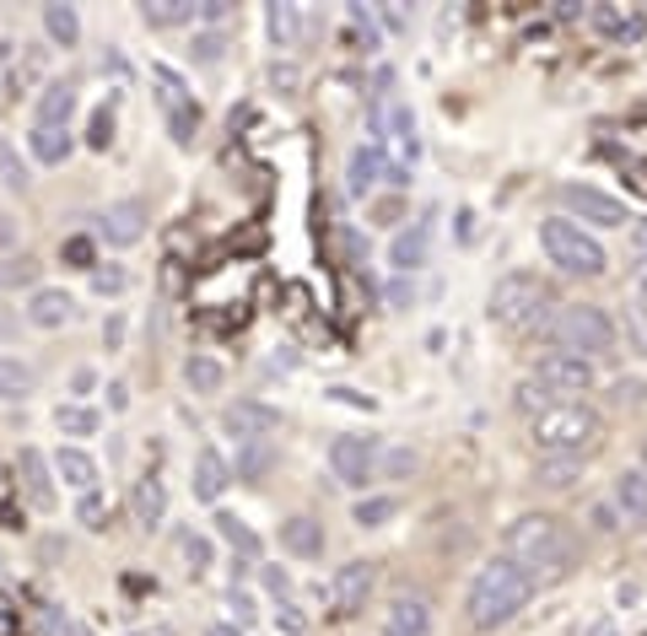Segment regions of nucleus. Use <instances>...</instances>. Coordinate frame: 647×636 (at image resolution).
<instances>
[{"instance_id": "obj_1", "label": "nucleus", "mask_w": 647, "mask_h": 636, "mask_svg": "<svg viewBox=\"0 0 647 636\" xmlns=\"http://www.w3.org/2000/svg\"><path fill=\"white\" fill-rule=\"evenodd\" d=\"M529 599H534V577H529L518 561L496 556V561H485L481 572H475L470 599H465V615H470L475 632H496V626H507Z\"/></svg>"}, {"instance_id": "obj_2", "label": "nucleus", "mask_w": 647, "mask_h": 636, "mask_svg": "<svg viewBox=\"0 0 647 636\" xmlns=\"http://www.w3.org/2000/svg\"><path fill=\"white\" fill-rule=\"evenodd\" d=\"M572 556H578V539L550 512H523L507 529V561H518L529 577H556V572L572 567Z\"/></svg>"}, {"instance_id": "obj_3", "label": "nucleus", "mask_w": 647, "mask_h": 636, "mask_svg": "<svg viewBox=\"0 0 647 636\" xmlns=\"http://www.w3.org/2000/svg\"><path fill=\"white\" fill-rule=\"evenodd\" d=\"M550 303H556V297H550V281H540L534 270H512V276H502V281L491 287L485 314H491V323L523 334V329H534V323L545 318Z\"/></svg>"}, {"instance_id": "obj_4", "label": "nucleus", "mask_w": 647, "mask_h": 636, "mask_svg": "<svg viewBox=\"0 0 647 636\" xmlns=\"http://www.w3.org/2000/svg\"><path fill=\"white\" fill-rule=\"evenodd\" d=\"M594 437H599V416L583 399H561L545 416H534V448H540V459H561V454H578L583 459V448Z\"/></svg>"}, {"instance_id": "obj_5", "label": "nucleus", "mask_w": 647, "mask_h": 636, "mask_svg": "<svg viewBox=\"0 0 647 636\" xmlns=\"http://www.w3.org/2000/svg\"><path fill=\"white\" fill-rule=\"evenodd\" d=\"M540 249L550 254V265H556V270L583 276V281L605 276V265H610V254L599 249V238H594V232H583V227H578V221H567V216L540 221Z\"/></svg>"}, {"instance_id": "obj_6", "label": "nucleus", "mask_w": 647, "mask_h": 636, "mask_svg": "<svg viewBox=\"0 0 647 636\" xmlns=\"http://www.w3.org/2000/svg\"><path fill=\"white\" fill-rule=\"evenodd\" d=\"M550 340L561 351H572V356H599V351L616 345V318L605 314V308H594V303H572V308L556 314Z\"/></svg>"}, {"instance_id": "obj_7", "label": "nucleus", "mask_w": 647, "mask_h": 636, "mask_svg": "<svg viewBox=\"0 0 647 636\" xmlns=\"http://www.w3.org/2000/svg\"><path fill=\"white\" fill-rule=\"evenodd\" d=\"M372 583H378V567H372V561H345V567L329 577V594H324L329 621H356V615L367 610Z\"/></svg>"}, {"instance_id": "obj_8", "label": "nucleus", "mask_w": 647, "mask_h": 636, "mask_svg": "<svg viewBox=\"0 0 647 636\" xmlns=\"http://www.w3.org/2000/svg\"><path fill=\"white\" fill-rule=\"evenodd\" d=\"M556 200L583 221V227H626V205L616 200V194H605V189H594V183H561L556 189Z\"/></svg>"}, {"instance_id": "obj_9", "label": "nucleus", "mask_w": 647, "mask_h": 636, "mask_svg": "<svg viewBox=\"0 0 647 636\" xmlns=\"http://www.w3.org/2000/svg\"><path fill=\"white\" fill-rule=\"evenodd\" d=\"M529 378H540L556 399H567V394H588L594 389V361L588 356H572V351H550V356L534 361Z\"/></svg>"}, {"instance_id": "obj_10", "label": "nucleus", "mask_w": 647, "mask_h": 636, "mask_svg": "<svg viewBox=\"0 0 647 636\" xmlns=\"http://www.w3.org/2000/svg\"><path fill=\"white\" fill-rule=\"evenodd\" d=\"M152 87H157V103L167 109V130H173V141H189L194 125H200V109H194L183 76H178L173 65H152Z\"/></svg>"}, {"instance_id": "obj_11", "label": "nucleus", "mask_w": 647, "mask_h": 636, "mask_svg": "<svg viewBox=\"0 0 647 636\" xmlns=\"http://www.w3.org/2000/svg\"><path fill=\"white\" fill-rule=\"evenodd\" d=\"M329 470L345 480L351 491H367V485L378 480V443H372V437H356V432L334 437V448H329Z\"/></svg>"}, {"instance_id": "obj_12", "label": "nucleus", "mask_w": 647, "mask_h": 636, "mask_svg": "<svg viewBox=\"0 0 647 636\" xmlns=\"http://www.w3.org/2000/svg\"><path fill=\"white\" fill-rule=\"evenodd\" d=\"M221 427L238 437V443H270L281 432V410L265 405V399H238L221 410Z\"/></svg>"}, {"instance_id": "obj_13", "label": "nucleus", "mask_w": 647, "mask_h": 636, "mask_svg": "<svg viewBox=\"0 0 647 636\" xmlns=\"http://www.w3.org/2000/svg\"><path fill=\"white\" fill-rule=\"evenodd\" d=\"M147 227H152V211H147L141 200H119V205H109L103 221H98L103 243H114V249H136V243L147 238Z\"/></svg>"}, {"instance_id": "obj_14", "label": "nucleus", "mask_w": 647, "mask_h": 636, "mask_svg": "<svg viewBox=\"0 0 647 636\" xmlns=\"http://www.w3.org/2000/svg\"><path fill=\"white\" fill-rule=\"evenodd\" d=\"M383 178H389V157H383V147H378V141H367V147H356V152H351V162H345V189H351L356 200H367Z\"/></svg>"}, {"instance_id": "obj_15", "label": "nucleus", "mask_w": 647, "mask_h": 636, "mask_svg": "<svg viewBox=\"0 0 647 636\" xmlns=\"http://www.w3.org/2000/svg\"><path fill=\"white\" fill-rule=\"evenodd\" d=\"M427 254H432V211L389 243V265L405 276V270H421V265H427Z\"/></svg>"}, {"instance_id": "obj_16", "label": "nucleus", "mask_w": 647, "mask_h": 636, "mask_svg": "<svg viewBox=\"0 0 647 636\" xmlns=\"http://www.w3.org/2000/svg\"><path fill=\"white\" fill-rule=\"evenodd\" d=\"M76 314V297L65 292V287H38L33 297H27V323L33 329H65Z\"/></svg>"}, {"instance_id": "obj_17", "label": "nucleus", "mask_w": 647, "mask_h": 636, "mask_svg": "<svg viewBox=\"0 0 647 636\" xmlns=\"http://www.w3.org/2000/svg\"><path fill=\"white\" fill-rule=\"evenodd\" d=\"M71 114H76V81H43V92L33 103V125L71 130Z\"/></svg>"}, {"instance_id": "obj_18", "label": "nucleus", "mask_w": 647, "mask_h": 636, "mask_svg": "<svg viewBox=\"0 0 647 636\" xmlns=\"http://www.w3.org/2000/svg\"><path fill=\"white\" fill-rule=\"evenodd\" d=\"M189 480H194V496H200V501H221V491L232 485V465H227L216 448H200L194 465H189Z\"/></svg>"}, {"instance_id": "obj_19", "label": "nucleus", "mask_w": 647, "mask_h": 636, "mask_svg": "<svg viewBox=\"0 0 647 636\" xmlns=\"http://www.w3.org/2000/svg\"><path fill=\"white\" fill-rule=\"evenodd\" d=\"M130 512H136L141 529H162L167 523V485L157 475H141L130 485Z\"/></svg>"}, {"instance_id": "obj_20", "label": "nucleus", "mask_w": 647, "mask_h": 636, "mask_svg": "<svg viewBox=\"0 0 647 636\" xmlns=\"http://www.w3.org/2000/svg\"><path fill=\"white\" fill-rule=\"evenodd\" d=\"M432 632V605L421 594H399L389 605V636H427Z\"/></svg>"}, {"instance_id": "obj_21", "label": "nucleus", "mask_w": 647, "mask_h": 636, "mask_svg": "<svg viewBox=\"0 0 647 636\" xmlns=\"http://www.w3.org/2000/svg\"><path fill=\"white\" fill-rule=\"evenodd\" d=\"M281 550H292L297 561H314L324 550V523L319 518H303V512L287 518V523H281Z\"/></svg>"}, {"instance_id": "obj_22", "label": "nucleus", "mask_w": 647, "mask_h": 636, "mask_svg": "<svg viewBox=\"0 0 647 636\" xmlns=\"http://www.w3.org/2000/svg\"><path fill=\"white\" fill-rule=\"evenodd\" d=\"M54 475L65 480L76 496H87V491H98V459L81 454V448H60L54 454Z\"/></svg>"}, {"instance_id": "obj_23", "label": "nucleus", "mask_w": 647, "mask_h": 636, "mask_svg": "<svg viewBox=\"0 0 647 636\" xmlns=\"http://www.w3.org/2000/svg\"><path fill=\"white\" fill-rule=\"evenodd\" d=\"M22 491H27V501L38 507V512H54V480H49V465H43V454H22Z\"/></svg>"}, {"instance_id": "obj_24", "label": "nucleus", "mask_w": 647, "mask_h": 636, "mask_svg": "<svg viewBox=\"0 0 647 636\" xmlns=\"http://www.w3.org/2000/svg\"><path fill=\"white\" fill-rule=\"evenodd\" d=\"M616 512L626 523H647V470H626L616 480Z\"/></svg>"}, {"instance_id": "obj_25", "label": "nucleus", "mask_w": 647, "mask_h": 636, "mask_svg": "<svg viewBox=\"0 0 647 636\" xmlns=\"http://www.w3.org/2000/svg\"><path fill=\"white\" fill-rule=\"evenodd\" d=\"M27 152H33V162H43V167H60V162L71 157V130L33 125V136H27Z\"/></svg>"}, {"instance_id": "obj_26", "label": "nucleus", "mask_w": 647, "mask_h": 636, "mask_svg": "<svg viewBox=\"0 0 647 636\" xmlns=\"http://www.w3.org/2000/svg\"><path fill=\"white\" fill-rule=\"evenodd\" d=\"M183 383H189L194 394H221L227 367H221L216 356H189V361H183Z\"/></svg>"}, {"instance_id": "obj_27", "label": "nucleus", "mask_w": 647, "mask_h": 636, "mask_svg": "<svg viewBox=\"0 0 647 636\" xmlns=\"http://www.w3.org/2000/svg\"><path fill=\"white\" fill-rule=\"evenodd\" d=\"M578 475H583V459L578 454H561V459H540L534 465V485H545V491H567Z\"/></svg>"}, {"instance_id": "obj_28", "label": "nucleus", "mask_w": 647, "mask_h": 636, "mask_svg": "<svg viewBox=\"0 0 647 636\" xmlns=\"http://www.w3.org/2000/svg\"><path fill=\"white\" fill-rule=\"evenodd\" d=\"M43 33L60 43V49H71L76 38H81V16H76V5H43Z\"/></svg>"}, {"instance_id": "obj_29", "label": "nucleus", "mask_w": 647, "mask_h": 636, "mask_svg": "<svg viewBox=\"0 0 647 636\" xmlns=\"http://www.w3.org/2000/svg\"><path fill=\"white\" fill-rule=\"evenodd\" d=\"M141 16H147L152 27H178V22H194L200 5H194V0H147Z\"/></svg>"}, {"instance_id": "obj_30", "label": "nucleus", "mask_w": 647, "mask_h": 636, "mask_svg": "<svg viewBox=\"0 0 647 636\" xmlns=\"http://www.w3.org/2000/svg\"><path fill=\"white\" fill-rule=\"evenodd\" d=\"M270 38L281 43V49H292L297 38H303V5H270Z\"/></svg>"}, {"instance_id": "obj_31", "label": "nucleus", "mask_w": 647, "mask_h": 636, "mask_svg": "<svg viewBox=\"0 0 647 636\" xmlns=\"http://www.w3.org/2000/svg\"><path fill=\"white\" fill-rule=\"evenodd\" d=\"M54 427H60L65 437H92L103 421H98L92 405H60V410H54Z\"/></svg>"}, {"instance_id": "obj_32", "label": "nucleus", "mask_w": 647, "mask_h": 636, "mask_svg": "<svg viewBox=\"0 0 647 636\" xmlns=\"http://www.w3.org/2000/svg\"><path fill=\"white\" fill-rule=\"evenodd\" d=\"M512 405H518L523 416H545V410H550V405H561V399H556L540 378H523V383L512 389Z\"/></svg>"}, {"instance_id": "obj_33", "label": "nucleus", "mask_w": 647, "mask_h": 636, "mask_svg": "<svg viewBox=\"0 0 647 636\" xmlns=\"http://www.w3.org/2000/svg\"><path fill=\"white\" fill-rule=\"evenodd\" d=\"M216 529H221V539H227V545H232L238 556H249V561L259 556V534H254V529H249L243 518H232V512H221V518H216Z\"/></svg>"}, {"instance_id": "obj_34", "label": "nucleus", "mask_w": 647, "mask_h": 636, "mask_svg": "<svg viewBox=\"0 0 647 636\" xmlns=\"http://www.w3.org/2000/svg\"><path fill=\"white\" fill-rule=\"evenodd\" d=\"M33 389V367L22 356H0V399H22Z\"/></svg>"}, {"instance_id": "obj_35", "label": "nucleus", "mask_w": 647, "mask_h": 636, "mask_svg": "<svg viewBox=\"0 0 647 636\" xmlns=\"http://www.w3.org/2000/svg\"><path fill=\"white\" fill-rule=\"evenodd\" d=\"M38 281V259L33 254H22V259H5L0 265V297L5 292H16V287H33Z\"/></svg>"}, {"instance_id": "obj_36", "label": "nucleus", "mask_w": 647, "mask_h": 636, "mask_svg": "<svg viewBox=\"0 0 647 636\" xmlns=\"http://www.w3.org/2000/svg\"><path fill=\"white\" fill-rule=\"evenodd\" d=\"M243 454H238V475L243 480H259L265 470H270V459H276V448L270 443H238Z\"/></svg>"}, {"instance_id": "obj_37", "label": "nucleus", "mask_w": 647, "mask_h": 636, "mask_svg": "<svg viewBox=\"0 0 647 636\" xmlns=\"http://www.w3.org/2000/svg\"><path fill=\"white\" fill-rule=\"evenodd\" d=\"M351 518H356L361 529H378V523L394 518V496H361V501L351 507Z\"/></svg>"}, {"instance_id": "obj_38", "label": "nucleus", "mask_w": 647, "mask_h": 636, "mask_svg": "<svg viewBox=\"0 0 647 636\" xmlns=\"http://www.w3.org/2000/svg\"><path fill=\"white\" fill-rule=\"evenodd\" d=\"M178 556H183L194 572H211V539H205V534L183 529V534H178Z\"/></svg>"}, {"instance_id": "obj_39", "label": "nucleus", "mask_w": 647, "mask_h": 636, "mask_svg": "<svg viewBox=\"0 0 647 636\" xmlns=\"http://www.w3.org/2000/svg\"><path fill=\"white\" fill-rule=\"evenodd\" d=\"M594 22H599L605 33H616V38H637V33H643V22H637V16H621L616 5H594Z\"/></svg>"}, {"instance_id": "obj_40", "label": "nucleus", "mask_w": 647, "mask_h": 636, "mask_svg": "<svg viewBox=\"0 0 647 636\" xmlns=\"http://www.w3.org/2000/svg\"><path fill=\"white\" fill-rule=\"evenodd\" d=\"M125 287H130V276H125L119 265H98V270H92V292H98V297H119Z\"/></svg>"}, {"instance_id": "obj_41", "label": "nucleus", "mask_w": 647, "mask_h": 636, "mask_svg": "<svg viewBox=\"0 0 647 636\" xmlns=\"http://www.w3.org/2000/svg\"><path fill=\"white\" fill-rule=\"evenodd\" d=\"M76 518H81L87 529H103V523H109V507H103V496H98V491H87V496L76 501Z\"/></svg>"}, {"instance_id": "obj_42", "label": "nucleus", "mask_w": 647, "mask_h": 636, "mask_svg": "<svg viewBox=\"0 0 647 636\" xmlns=\"http://www.w3.org/2000/svg\"><path fill=\"white\" fill-rule=\"evenodd\" d=\"M394 136H399V152L416 162V152H421V141H416V119L405 114V109H394Z\"/></svg>"}, {"instance_id": "obj_43", "label": "nucleus", "mask_w": 647, "mask_h": 636, "mask_svg": "<svg viewBox=\"0 0 647 636\" xmlns=\"http://www.w3.org/2000/svg\"><path fill=\"white\" fill-rule=\"evenodd\" d=\"M221 49H227V38H221V33H200V38H194V60H200V65H216V60H221Z\"/></svg>"}, {"instance_id": "obj_44", "label": "nucleus", "mask_w": 647, "mask_h": 636, "mask_svg": "<svg viewBox=\"0 0 647 636\" xmlns=\"http://www.w3.org/2000/svg\"><path fill=\"white\" fill-rule=\"evenodd\" d=\"M109 136H114V109H103V114L92 119V136H87V147H92V152H109Z\"/></svg>"}, {"instance_id": "obj_45", "label": "nucleus", "mask_w": 647, "mask_h": 636, "mask_svg": "<svg viewBox=\"0 0 647 636\" xmlns=\"http://www.w3.org/2000/svg\"><path fill=\"white\" fill-rule=\"evenodd\" d=\"M399 216H405V205H399L394 194H389V200H372V205H367V221H378V227H389V221H399Z\"/></svg>"}, {"instance_id": "obj_46", "label": "nucleus", "mask_w": 647, "mask_h": 636, "mask_svg": "<svg viewBox=\"0 0 647 636\" xmlns=\"http://www.w3.org/2000/svg\"><path fill=\"white\" fill-rule=\"evenodd\" d=\"M0 173H5V183H11V189H27V173H22V162L11 157V147H5V141H0Z\"/></svg>"}, {"instance_id": "obj_47", "label": "nucleus", "mask_w": 647, "mask_h": 636, "mask_svg": "<svg viewBox=\"0 0 647 636\" xmlns=\"http://www.w3.org/2000/svg\"><path fill=\"white\" fill-rule=\"evenodd\" d=\"M416 470V454H405V448H389V459H383V475H410Z\"/></svg>"}, {"instance_id": "obj_48", "label": "nucleus", "mask_w": 647, "mask_h": 636, "mask_svg": "<svg viewBox=\"0 0 647 636\" xmlns=\"http://www.w3.org/2000/svg\"><path fill=\"white\" fill-rule=\"evenodd\" d=\"M65 259H71V265H87V270H92V243H87V238H71V243H65Z\"/></svg>"}, {"instance_id": "obj_49", "label": "nucleus", "mask_w": 647, "mask_h": 636, "mask_svg": "<svg viewBox=\"0 0 647 636\" xmlns=\"http://www.w3.org/2000/svg\"><path fill=\"white\" fill-rule=\"evenodd\" d=\"M276 621H281V632H292V636H303V626H308L297 605H281V615H276Z\"/></svg>"}, {"instance_id": "obj_50", "label": "nucleus", "mask_w": 647, "mask_h": 636, "mask_svg": "<svg viewBox=\"0 0 647 636\" xmlns=\"http://www.w3.org/2000/svg\"><path fill=\"white\" fill-rule=\"evenodd\" d=\"M632 259H637V270L647 276V221L643 227H632Z\"/></svg>"}, {"instance_id": "obj_51", "label": "nucleus", "mask_w": 647, "mask_h": 636, "mask_svg": "<svg viewBox=\"0 0 647 636\" xmlns=\"http://www.w3.org/2000/svg\"><path fill=\"white\" fill-rule=\"evenodd\" d=\"M334 399H340V405H356V410H372V405H378L372 394H356V389H334Z\"/></svg>"}, {"instance_id": "obj_52", "label": "nucleus", "mask_w": 647, "mask_h": 636, "mask_svg": "<svg viewBox=\"0 0 647 636\" xmlns=\"http://www.w3.org/2000/svg\"><path fill=\"white\" fill-rule=\"evenodd\" d=\"M616 518H621L616 507H594V529H605V534H616Z\"/></svg>"}, {"instance_id": "obj_53", "label": "nucleus", "mask_w": 647, "mask_h": 636, "mask_svg": "<svg viewBox=\"0 0 647 636\" xmlns=\"http://www.w3.org/2000/svg\"><path fill=\"white\" fill-rule=\"evenodd\" d=\"M227 11H232V5H221V0H205V5H200L205 22H227Z\"/></svg>"}, {"instance_id": "obj_54", "label": "nucleus", "mask_w": 647, "mask_h": 636, "mask_svg": "<svg viewBox=\"0 0 647 636\" xmlns=\"http://www.w3.org/2000/svg\"><path fill=\"white\" fill-rule=\"evenodd\" d=\"M54 636H92V632H87L81 621H71V615H65V621H54Z\"/></svg>"}, {"instance_id": "obj_55", "label": "nucleus", "mask_w": 647, "mask_h": 636, "mask_svg": "<svg viewBox=\"0 0 647 636\" xmlns=\"http://www.w3.org/2000/svg\"><path fill=\"white\" fill-rule=\"evenodd\" d=\"M103 340L119 345V340H125V318H109V323H103Z\"/></svg>"}, {"instance_id": "obj_56", "label": "nucleus", "mask_w": 647, "mask_h": 636, "mask_svg": "<svg viewBox=\"0 0 647 636\" xmlns=\"http://www.w3.org/2000/svg\"><path fill=\"white\" fill-rule=\"evenodd\" d=\"M109 405L125 410V405H130V389H125V383H109Z\"/></svg>"}, {"instance_id": "obj_57", "label": "nucleus", "mask_w": 647, "mask_h": 636, "mask_svg": "<svg viewBox=\"0 0 647 636\" xmlns=\"http://www.w3.org/2000/svg\"><path fill=\"white\" fill-rule=\"evenodd\" d=\"M265 588H270V594H287L292 583H287V572H265Z\"/></svg>"}, {"instance_id": "obj_58", "label": "nucleus", "mask_w": 647, "mask_h": 636, "mask_svg": "<svg viewBox=\"0 0 647 636\" xmlns=\"http://www.w3.org/2000/svg\"><path fill=\"white\" fill-rule=\"evenodd\" d=\"M232 610H238V621H249V615H254V605H249V594H238V588H232Z\"/></svg>"}, {"instance_id": "obj_59", "label": "nucleus", "mask_w": 647, "mask_h": 636, "mask_svg": "<svg viewBox=\"0 0 647 636\" xmlns=\"http://www.w3.org/2000/svg\"><path fill=\"white\" fill-rule=\"evenodd\" d=\"M11 238H16V232H11V216H5V211H0V249H5V243H11Z\"/></svg>"}, {"instance_id": "obj_60", "label": "nucleus", "mask_w": 647, "mask_h": 636, "mask_svg": "<svg viewBox=\"0 0 647 636\" xmlns=\"http://www.w3.org/2000/svg\"><path fill=\"white\" fill-rule=\"evenodd\" d=\"M0 334H16V318H11V308H0Z\"/></svg>"}, {"instance_id": "obj_61", "label": "nucleus", "mask_w": 647, "mask_h": 636, "mask_svg": "<svg viewBox=\"0 0 647 636\" xmlns=\"http://www.w3.org/2000/svg\"><path fill=\"white\" fill-rule=\"evenodd\" d=\"M205 636H243V632H238V626H211Z\"/></svg>"}, {"instance_id": "obj_62", "label": "nucleus", "mask_w": 647, "mask_h": 636, "mask_svg": "<svg viewBox=\"0 0 647 636\" xmlns=\"http://www.w3.org/2000/svg\"><path fill=\"white\" fill-rule=\"evenodd\" d=\"M643 470H647V437H643Z\"/></svg>"}, {"instance_id": "obj_63", "label": "nucleus", "mask_w": 647, "mask_h": 636, "mask_svg": "<svg viewBox=\"0 0 647 636\" xmlns=\"http://www.w3.org/2000/svg\"><path fill=\"white\" fill-rule=\"evenodd\" d=\"M643 636H647V632H643Z\"/></svg>"}]
</instances>
